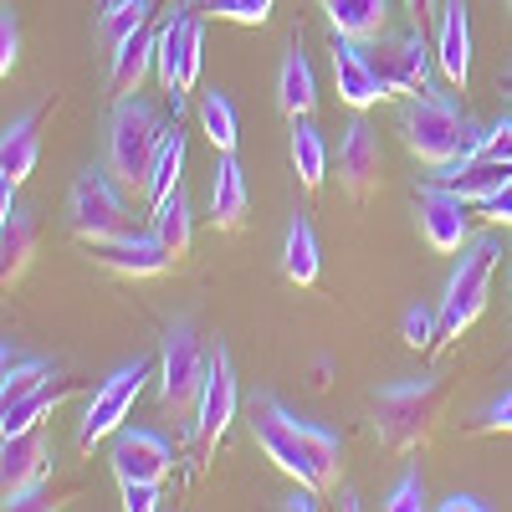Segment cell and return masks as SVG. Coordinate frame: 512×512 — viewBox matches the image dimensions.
Returning <instances> with one entry per match:
<instances>
[{
	"mask_svg": "<svg viewBox=\"0 0 512 512\" xmlns=\"http://www.w3.org/2000/svg\"><path fill=\"white\" fill-rule=\"evenodd\" d=\"M446 405V379L420 374V379H395L374 395V436L390 451H415L431 441L436 420Z\"/></svg>",
	"mask_w": 512,
	"mask_h": 512,
	"instance_id": "1",
	"label": "cell"
},
{
	"mask_svg": "<svg viewBox=\"0 0 512 512\" xmlns=\"http://www.w3.org/2000/svg\"><path fill=\"white\" fill-rule=\"evenodd\" d=\"M164 139H169V123L159 108H149L144 98H118V108L108 118V169L118 175V185L144 190L149 164H154Z\"/></svg>",
	"mask_w": 512,
	"mask_h": 512,
	"instance_id": "2",
	"label": "cell"
},
{
	"mask_svg": "<svg viewBox=\"0 0 512 512\" xmlns=\"http://www.w3.org/2000/svg\"><path fill=\"white\" fill-rule=\"evenodd\" d=\"M497 256H502V246H497L492 231L466 236L461 262H456V272H451V282H446V297H441V338H461L466 328L482 318Z\"/></svg>",
	"mask_w": 512,
	"mask_h": 512,
	"instance_id": "3",
	"label": "cell"
},
{
	"mask_svg": "<svg viewBox=\"0 0 512 512\" xmlns=\"http://www.w3.org/2000/svg\"><path fill=\"white\" fill-rule=\"evenodd\" d=\"M400 134H405V149L415 154V159H425V164H446L456 149H461V139H466V118L456 113V103L451 98H441V93H415L405 108H400Z\"/></svg>",
	"mask_w": 512,
	"mask_h": 512,
	"instance_id": "4",
	"label": "cell"
},
{
	"mask_svg": "<svg viewBox=\"0 0 512 512\" xmlns=\"http://www.w3.org/2000/svg\"><path fill=\"white\" fill-rule=\"evenodd\" d=\"M205 369H210V354L200 349L195 323H190V318L169 323L164 349H159V400H164V410L195 405L200 390H205Z\"/></svg>",
	"mask_w": 512,
	"mask_h": 512,
	"instance_id": "5",
	"label": "cell"
},
{
	"mask_svg": "<svg viewBox=\"0 0 512 512\" xmlns=\"http://www.w3.org/2000/svg\"><path fill=\"white\" fill-rule=\"evenodd\" d=\"M67 226L77 241H113L123 231V195H118V175L113 169H82L72 200H67Z\"/></svg>",
	"mask_w": 512,
	"mask_h": 512,
	"instance_id": "6",
	"label": "cell"
},
{
	"mask_svg": "<svg viewBox=\"0 0 512 512\" xmlns=\"http://www.w3.org/2000/svg\"><path fill=\"white\" fill-rule=\"evenodd\" d=\"M149 369H154L149 359H134V364L113 369V374L98 384V395L88 400V415H82V431H77V446H82V451H93L98 441H108V436L123 431V420L134 415V400H139V390H144Z\"/></svg>",
	"mask_w": 512,
	"mask_h": 512,
	"instance_id": "7",
	"label": "cell"
},
{
	"mask_svg": "<svg viewBox=\"0 0 512 512\" xmlns=\"http://www.w3.org/2000/svg\"><path fill=\"white\" fill-rule=\"evenodd\" d=\"M200 16L205 11H180L175 21L159 26V82L169 88V103H185V93L200 82V62H205V36H200Z\"/></svg>",
	"mask_w": 512,
	"mask_h": 512,
	"instance_id": "8",
	"label": "cell"
},
{
	"mask_svg": "<svg viewBox=\"0 0 512 512\" xmlns=\"http://www.w3.org/2000/svg\"><path fill=\"white\" fill-rule=\"evenodd\" d=\"M52 472V451H47V436L36 431H21V436H6L0 446V497H6V512H21V507H36V487L41 477Z\"/></svg>",
	"mask_w": 512,
	"mask_h": 512,
	"instance_id": "9",
	"label": "cell"
},
{
	"mask_svg": "<svg viewBox=\"0 0 512 512\" xmlns=\"http://www.w3.org/2000/svg\"><path fill=\"white\" fill-rule=\"evenodd\" d=\"M251 431H256V446L267 451V461L277 466V472L297 477V482H308L313 487V466L303 456V441H297V415L282 410L277 395H256L251 405Z\"/></svg>",
	"mask_w": 512,
	"mask_h": 512,
	"instance_id": "10",
	"label": "cell"
},
{
	"mask_svg": "<svg viewBox=\"0 0 512 512\" xmlns=\"http://www.w3.org/2000/svg\"><path fill=\"white\" fill-rule=\"evenodd\" d=\"M384 93H431V52H425L420 31H405V36H390V41H374V47H364Z\"/></svg>",
	"mask_w": 512,
	"mask_h": 512,
	"instance_id": "11",
	"label": "cell"
},
{
	"mask_svg": "<svg viewBox=\"0 0 512 512\" xmlns=\"http://www.w3.org/2000/svg\"><path fill=\"white\" fill-rule=\"evenodd\" d=\"M236 364H231V349L216 344L210 349V369H205V390L195 400V436L205 446H216L226 431H231V420H236Z\"/></svg>",
	"mask_w": 512,
	"mask_h": 512,
	"instance_id": "12",
	"label": "cell"
},
{
	"mask_svg": "<svg viewBox=\"0 0 512 512\" xmlns=\"http://www.w3.org/2000/svg\"><path fill=\"white\" fill-rule=\"evenodd\" d=\"M93 256H98V267H108V272H118V277H164L169 267L180 262V256L159 241V231H149V236L118 231L113 241H98Z\"/></svg>",
	"mask_w": 512,
	"mask_h": 512,
	"instance_id": "13",
	"label": "cell"
},
{
	"mask_svg": "<svg viewBox=\"0 0 512 512\" xmlns=\"http://www.w3.org/2000/svg\"><path fill=\"white\" fill-rule=\"evenodd\" d=\"M466 205H472V200H461L451 185H431V180H425V190H420V231H425V241H431L441 256L461 251L466 236H472V216H466Z\"/></svg>",
	"mask_w": 512,
	"mask_h": 512,
	"instance_id": "14",
	"label": "cell"
},
{
	"mask_svg": "<svg viewBox=\"0 0 512 512\" xmlns=\"http://www.w3.org/2000/svg\"><path fill=\"white\" fill-rule=\"evenodd\" d=\"M169 461H175V451H169V441L159 431H128L123 425L113 436V477L118 482H164Z\"/></svg>",
	"mask_w": 512,
	"mask_h": 512,
	"instance_id": "15",
	"label": "cell"
},
{
	"mask_svg": "<svg viewBox=\"0 0 512 512\" xmlns=\"http://www.w3.org/2000/svg\"><path fill=\"white\" fill-rule=\"evenodd\" d=\"M333 82H338V98H344L349 108H359V113L374 108L379 98H390L379 72H374V62H369V52H364V41L338 36V31H333Z\"/></svg>",
	"mask_w": 512,
	"mask_h": 512,
	"instance_id": "16",
	"label": "cell"
},
{
	"mask_svg": "<svg viewBox=\"0 0 512 512\" xmlns=\"http://www.w3.org/2000/svg\"><path fill=\"white\" fill-rule=\"evenodd\" d=\"M436 62H441V77L451 88H466V77H472V6L466 0H446L441 6Z\"/></svg>",
	"mask_w": 512,
	"mask_h": 512,
	"instance_id": "17",
	"label": "cell"
},
{
	"mask_svg": "<svg viewBox=\"0 0 512 512\" xmlns=\"http://www.w3.org/2000/svg\"><path fill=\"white\" fill-rule=\"evenodd\" d=\"M379 134L364 123V118H354L349 128H344V144H338V180H344V190L354 195V200H364L374 185H379Z\"/></svg>",
	"mask_w": 512,
	"mask_h": 512,
	"instance_id": "18",
	"label": "cell"
},
{
	"mask_svg": "<svg viewBox=\"0 0 512 512\" xmlns=\"http://www.w3.org/2000/svg\"><path fill=\"white\" fill-rule=\"evenodd\" d=\"M72 400V379H47L41 390H31V395H21V400H11V405H0V431L6 436H21V431H36L47 415H57L62 405Z\"/></svg>",
	"mask_w": 512,
	"mask_h": 512,
	"instance_id": "19",
	"label": "cell"
},
{
	"mask_svg": "<svg viewBox=\"0 0 512 512\" xmlns=\"http://www.w3.org/2000/svg\"><path fill=\"white\" fill-rule=\"evenodd\" d=\"M277 108L287 118H313V108H318V82H313L308 52L297 47V36L287 41V57H282V72H277Z\"/></svg>",
	"mask_w": 512,
	"mask_h": 512,
	"instance_id": "20",
	"label": "cell"
},
{
	"mask_svg": "<svg viewBox=\"0 0 512 512\" xmlns=\"http://www.w3.org/2000/svg\"><path fill=\"white\" fill-rule=\"evenodd\" d=\"M323 272V251H318V231L313 221L297 210V216L287 221V241H282V277L297 282V287H313Z\"/></svg>",
	"mask_w": 512,
	"mask_h": 512,
	"instance_id": "21",
	"label": "cell"
},
{
	"mask_svg": "<svg viewBox=\"0 0 512 512\" xmlns=\"http://www.w3.org/2000/svg\"><path fill=\"white\" fill-rule=\"evenodd\" d=\"M149 67H159V31H139V36H128L123 47L113 52V93L118 98H134L144 88V77Z\"/></svg>",
	"mask_w": 512,
	"mask_h": 512,
	"instance_id": "22",
	"label": "cell"
},
{
	"mask_svg": "<svg viewBox=\"0 0 512 512\" xmlns=\"http://www.w3.org/2000/svg\"><path fill=\"white\" fill-rule=\"evenodd\" d=\"M31 256H36V221L16 205V210L0 216V277H6V287L26 277Z\"/></svg>",
	"mask_w": 512,
	"mask_h": 512,
	"instance_id": "23",
	"label": "cell"
},
{
	"mask_svg": "<svg viewBox=\"0 0 512 512\" xmlns=\"http://www.w3.org/2000/svg\"><path fill=\"white\" fill-rule=\"evenodd\" d=\"M297 441H303V456H308V466H313V487H318V492L338 487V466H344V441H338V436L328 431V425L303 420V415H297Z\"/></svg>",
	"mask_w": 512,
	"mask_h": 512,
	"instance_id": "24",
	"label": "cell"
},
{
	"mask_svg": "<svg viewBox=\"0 0 512 512\" xmlns=\"http://www.w3.org/2000/svg\"><path fill=\"white\" fill-rule=\"evenodd\" d=\"M36 123L41 113H21L16 123H6V139H0V180L21 185L31 169H36V154H41V139H36Z\"/></svg>",
	"mask_w": 512,
	"mask_h": 512,
	"instance_id": "25",
	"label": "cell"
},
{
	"mask_svg": "<svg viewBox=\"0 0 512 512\" xmlns=\"http://www.w3.org/2000/svg\"><path fill=\"white\" fill-rule=\"evenodd\" d=\"M210 221L221 231H236L246 221V175H241L236 154H221V164H216V180H210Z\"/></svg>",
	"mask_w": 512,
	"mask_h": 512,
	"instance_id": "26",
	"label": "cell"
},
{
	"mask_svg": "<svg viewBox=\"0 0 512 512\" xmlns=\"http://www.w3.org/2000/svg\"><path fill=\"white\" fill-rule=\"evenodd\" d=\"M323 11L338 36L374 41L384 31V21H390V0H323Z\"/></svg>",
	"mask_w": 512,
	"mask_h": 512,
	"instance_id": "27",
	"label": "cell"
},
{
	"mask_svg": "<svg viewBox=\"0 0 512 512\" xmlns=\"http://www.w3.org/2000/svg\"><path fill=\"white\" fill-rule=\"evenodd\" d=\"M47 379H57V369L36 354H21L16 344H6V364H0V405H11L31 390H41Z\"/></svg>",
	"mask_w": 512,
	"mask_h": 512,
	"instance_id": "28",
	"label": "cell"
},
{
	"mask_svg": "<svg viewBox=\"0 0 512 512\" xmlns=\"http://www.w3.org/2000/svg\"><path fill=\"white\" fill-rule=\"evenodd\" d=\"M154 16V0H103L98 11V41L108 52H118L128 36H139Z\"/></svg>",
	"mask_w": 512,
	"mask_h": 512,
	"instance_id": "29",
	"label": "cell"
},
{
	"mask_svg": "<svg viewBox=\"0 0 512 512\" xmlns=\"http://www.w3.org/2000/svg\"><path fill=\"white\" fill-rule=\"evenodd\" d=\"M154 231H159V241L175 251V256H185L190 251V236H195V216H190V195H185V185H175L159 205H154Z\"/></svg>",
	"mask_w": 512,
	"mask_h": 512,
	"instance_id": "30",
	"label": "cell"
},
{
	"mask_svg": "<svg viewBox=\"0 0 512 512\" xmlns=\"http://www.w3.org/2000/svg\"><path fill=\"white\" fill-rule=\"evenodd\" d=\"M292 169L308 190H318L323 175H328V144L313 128V118H292Z\"/></svg>",
	"mask_w": 512,
	"mask_h": 512,
	"instance_id": "31",
	"label": "cell"
},
{
	"mask_svg": "<svg viewBox=\"0 0 512 512\" xmlns=\"http://www.w3.org/2000/svg\"><path fill=\"white\" fill-rule=\"evenodd\" d=\"M180 175H185V134H180V128H169V139L159 144V154H154V164H149V180H144L149 205H159L169 190H175Z\"/></svg>",
	"mask_w": 512,
	"mask_h": 512,
	"instance_id": "32",
	"label": "cell"
},
{
	"mask_svg": "<svg viewBox=\"0 0 512 512\" xmlns=\"http://www.w3.org/2000/svg\"><path fill=\"white\" fill-rule=\"evenodd\" d=\"M200 128H205V139L216 144L221 154H236L241 118H236V103H231L226 93H205V103H200Z\"/></svg>",
	"mask_w": 512,
	"mask_h": 512,
	"instance_id": "33",
	"label": "cell"
},
{
	"mask_svg": "<svg viewBox=\"0 0 512 512\" xmlns=\"http://www.w3.org/2000/svg\"><path fill=\"white\" fill-rule=\"evenodd\" d=\"M507 180H512V164H502V159H487V154H482V159H477L472 169H466V175H461L451 190H456L461 200L482 205V200H487V195H497Z\"/></svg>",
	"mask_w": 512,
	"mask_h": 512,
	"instance_id": "34",
	"label": "cell"
},
{
	"mask_svg": "<svg viewBox=\"0 0 512 512\" xmlns=\"http://www.w3.org/2000/svg\"><path fill=\"white\" fill-rule=\"evenodd\" d=\"M277 0H200L205 16H221V21H236V26H262L272 16Z\"/></svg>",
	"mask_w": 512,
	"mask_h": 512,
	"instance_id": "35",
	"label": "cell"
},
{
	"mask_svg": "<svg viewBox=\"0 0 512 512\" xmlns=\"http://www.w3.org/2000/svg\"><path fill=\"white\" fill-rule=\"evenodd\" d=\"M400 338H405L410 349H431L436 338H441V308L415 303V308L405 313V323H400Z\"/></svg>",
	"mask_w": 512,
	"mask_h": 512,
	"instance_id": "36",
	"label": "cell"
},
{
	"mask_svg": "<svg viewBox=\"0 0 512 512\" xmlns=\"http://www.w3.org/2000/svg\"><path fill=\"white\" fill-rule=\"evenodd\" d=\"M16 62H21V21L16 11H0V72L11 77Z\"/></svg>",
	"mask_w": 512,
	"mask_h": 512,
	"instance_id": "37",
	"label": "cell"
},
{
	"mask_svg": "<svg viewBox=\"0 0 512 512\" xmlns=\"http://www.w3.org/2000/svg\"><path fill=\"white\" fill-rule=\"evenodd\" d=\"M384 507H390V512H420V507H425V482H420V472H410L390 497H384Z\"/></svg>",
	"mask_w": 512,
	"mask_h": 512,
	"instance_id": "38",
	"label": "cell"
},
{
	"mask_svg": "<svg viewBox=\"0 0 512 512\" xmlns=\"http://www.w3.org/2000/svg\"><path fill=\"white\" fill-rule=\"evenodd\" d=\"M123 487V512H154L159 507V482H118Z\"/></svg>",
	"mask_w": 512,
	"mask_h": 512,
	"instance_id": "39",
	"label": "cell"
},
{
	"mask_svg": "<svg viewBox=\"0 0 512 512\" xmlns=\"http://www.w3.org/2000/svg\"><path fill=\"white\" fill-rule=\"evenodd\" d=\"M477 210H482V221H487V226H512V180H507L497 195H487Z\"/></svg>",
	"mask_w": 512,
	"mask_h": 512,
	"instance_id": "40",
	"label": "cell"
},
{
	"mask_svg": "<svg viewBox=\"0 0 512 512\" xmlns=\"http://www.w3.org/2000/svg\"><path fill=\"white\" fill-rule=\"evenodd\" d=\"M487 159L512 164V118H502V123H492V128H487Z\"/></svg>",
	"mask_w": 512,
	"mask_h": 512,
	"instance_id": "41",
	"label": "cell"
},
{
	"mask_svg": "<svg viewBox=\"0 0 512 512\" xmlns=\"http://www.w3.org/2000/svg\"><path fill=\"white\" fill-rule=\"evenodd\" d=\"M482 431H512V390L482 410Z\"/></svg>",
	"mask_w": 512,
	"mask_h": 512,
	"instance_id": "42",
	"label": "cell"
},
{
	"mask_svg": "<svg viewBox=\"0 0 512 512\" xmlns=\"http://www.w3.org/2000/svg\"><path fill=\"white\" fill-rule=\"evenodd\" d=\"M441 512H487V502H482V497H472V492H456V497H446V502H441Z\"/></svg>",
	"mask_w": 512,
	"mask_h": 512,
	"instance_id": "43",
	"label": "cell"
},
{
	"mask_svg": "<svg viewBox=\"0 0 512 512\" xmlns=\"http://www.w3.org/2000/svg\"><path fill=\"white\" fill-rule=\"evenodd\" d=\"M425 6H431V0H410V11H425Z\"/></svg>",
	"mask_w": 512,
	"mask_h": 512,
	"instance_id": "44",
	"label": "cell"
},
{
	"mask_svg": "<svg viewBox=\"0 0 512 512\" xmlns=\"http://www.w3.org/2000/svg\"><path fill=\"white\" fill-rule=\"evenodd\" d=\"M507 6H512V0H507Z\"/></svg>",
	"mask_w": 512,
	"mask_h": 512,
	"instance_id": "45",
	"label": "cell"
},
{
	"mask_svg": "<svg viewBox=\"0 0 512 512\" xmlns=\"http://www.w3.org/2000/svg\"><path fill=\"white\" fill-rule=\"evenodd\" d=\"M507 256H512V251H507Z\"/></svg>",
	"mask_w": 512,
	"mask_h": 512,
	"instance_id": "46",
	"label": "cell"
}]
</instances>
